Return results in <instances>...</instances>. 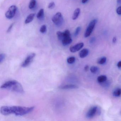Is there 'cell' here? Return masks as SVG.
<instances>
[{
    "label": "cell",
    "instance_id": "obj_1",
    "mask_svg": "<svg viewBox=\"0 0 121 121\" xmlns=\"http://www.w3.org/2000/svg\"><path fill=\"white\" fill-rule=\"evenodd\" d=\"M34 108L35 107L3 106L0 108V112L4 115L14 114L17 116H23L32 112Z\"/></svg>",
    "mask_w": 121,
    "mask_h": 121
},
{
    "label": "cell",
    "instance_id": "obj_2",
    "mask_svg": "<svg viewBox=\"0 0 121 121\" xmlns=\"http://www.w3.org/2000/svg\"><path fill=\"white\" fill-rule=\"evenodd\" d=\"M1 88L20 93H24V91L22 85L15 80L9 81L2 85Z\"/></svg>",
    "mask_w": 121,
    "mask_h": 121
},
{
    "label": "cell",
    "instance_id": "obj_3",
    "mask_svg": "<svg viewBox=\"0 0 121 121\" xmlns=\"http://www.w3.org/2000/svg\"><path fill=\"white\" fill-rule=\"evenodd\" d=\"M58 39L62 42L63 46H66L70 44L72 42L70 31L68 30H65L64 32L59 31L57 34Z\"/></svg>",
    "mask_w": 121,
    "mask_h": 121
},
{
    "label": "cell",
    "instance_id": "obj_4",
    "mask_svg": "<svg viewBox=\"0 0 121 121\" xmlns=\"http://www.w3.org/2000/svg\"><path fill=\"white\" fill-rule=\"evenodd\" d=\"M97 22V20L96 19H95L92 20L90 22L84 34V36L85 38H87L90 36Z\"/></svg>",
    "mask_w": 121,
    "mask_h": 121
},
{
    "label": "cell",
    "instance_id": "obj_5",
    "mask_svg": "<svg viewBox=\"0 0 121 121\" xmlns=\"http://www.w3.org/2000/svg\"><path fill=\"white\" fill-rule=\"evenodd\" d=\"M52 20L57 26H60L63 22V18L62 14L60 12L57 13L53 17Z\"/></svg>",
    "mask_w": 121,
    "mask_h": 121
},
{
    "label": "cell",
    "instance_id": "obj_6",
    "mask_svg": "<svg viewBox=\"0 0 121 121\" xmlns=\"http://www.w3.org/2000/svg\"><path fill=\"white\" fill-rule=\"evenodd\" d=\"M101 114L100 109L97 106L92 107L90 109L86 114V117L88 118H92L96 115H100Z\"/></svg>",
    "mask_w": 121,
    "mask_h": 121
},
{
    "label": "cell",
    "instance_id": "obj_7",
    "mask_svg": "<svg viewBox=\"0 0 121 121\" xmlns=\"http://www.w3.org/2000/svg\"><path fill=\"white\" fill-rule=\"evenodd\" d=\"M17 9V8L15 5H13L10 6L5 13V16L6 18L9 19H12L16 14Z\"/></svg>",
    "mask_w": 121,
    "mask_h": 121
},
{
    "label": "cell",
    "instance_id": "obj_8",
    "mask_svg": "<svg viewBox=\"0 0 121 121\" xmlns=\"http://www.w3.org/2000/svg\"><path fill=\"white\" fill-rule=\"evenodd\" d=\"M35 56H36V54L35 53H32L28 55L23 63L22 64L21 66L24 68L27 67L32 62Z\"/></svg>",
    "mask_w": 121,
    "mask_h": 121
},
{
    "label": "cell",
    "instance_id": "obj_9",
    "mask_svg": "<svg viewBox=\"0 0 121 121\" xmlns=\"http://www.w3.org/2000/svg\"><path fill=\"white\" fill-rule=\"evenodd\" d=\"M83 46L84 43H78L74 46L71 47L70 48V51L72 53H75L76 52L78 51L82 48Z\"/></svg>",
    "mask_w": 121,
    "mask_h": 121
},
{
    "label": "cell",
    "instance_id": "obj_10",
    "mask_svg": "<svg viewBox=\"0 0 121 121\" xmlns=\"http://www.w3.org/2000/svg\"><path fill=\"white\" fill-rule=\"evenodd\" d=\"M59 88L63 90H66V89H76L78 88V87L75 85L69 84V85H64L61 86L59 87Z\"/></svg>",
    "mask_w": 121,
    "mask_h": 121
},
{
    "label": "cell",
    "instance_id": "obj_11",
    "mask_svg": "<svg viewBox=\"0 0 121 121\" xmlns=\"http://www.w3.org/2000/svg\"><path fill=\"white\" fill-rule=\"evenodd\" d=\"M89 51L87 49H84L81 50L79 53V56L81 58H84L88 55Z\"/></svg>",
    "mask_w": 121,
    "mask_h": 121
},
{
    "label": "cell",
    "instance_id": "obj_12",
    "mask_svg": "<svg viewBox=\"0 0 121 121\" xmlns=\"http://www.w3.org/2000/svg\"><path fill=\"white\" fill-rule=\"evenodd\" d=\"M35 16V14L34 13H31L29 15L25 21V24H28L32 22Z\"/></svg>",
    "mask_w": 121,
    "mask_h": 121
},
{
    "label": "cell",
    "instance_id": "obj_13",
    "mask_svg": "<svg viewBox=\"0 0 121 121\" xmlns=\"http://www.w3.org/2000/svg\"><path fill=\"white\" fill-rule=\"evenodd\" d=\"M80 9L79 8H77L75 10L73 15L72 17V19L73 20H76L78 19V16L80 15Z\"/></svg>",
    "mask_w": 121,
    "mask_h": 121
},
{
    "label": "cell",
    "instance_id": "obj_14",
    "mask_svg": "<svg viewBox=\"0 0 121 121\" xmlns=\"http://www.w3.org/2000/svg\"><path fill=\"white\" fill-rule=\"evenodd\" d=\"M37 17L39 19L42 20L44 17V10L41 9L39 10L37 15Z\"/></svg>",
    "mask_w": 121,
    "mask_h": 121
},
{
    "label": "cell",
    "instance_id": "obj_15",
    "mask_svg": "<svg viewBox=\"0 0 121 121\" xmlns=\"http://www.w3.org/2000/svg\"><path fill=\"white\" fill-rule=\"evenodd\" d=\"M107 77L106 76L100 75L97 78V81L99 83H103L107 81Z\"/></svg>",
    "mask_w": 121,
    "mask_h": 121
},
{
    "label": "cell",
    "instance_id": "obj_16",
    "mask_svg": "<svg viewBox=\"0 0 121 121\" xmlns=\"http://www.w3.org/2000/svg\"><path fill=\"white\" fill-rule=\"evenodd\" d=\"M121 95V89L120 88H117L116 89L113 93V95L115 97H119Z\"/></svg>",
    "mask_w": 121,
    "mask_h": 121
},
{
    "label": "cell",
    "instance_id": "obj_17",
    "mask_svg": "<svg viewBox=\"0 0 121 121\" xmlns=\"http://www.w3.org/2000/svg\"><path fill=\"white\" fill-rule=\"evenodd\" d=\"M36 4V0H31L29 4V8L30 9H32L34 8Z\"/></svg>",
    "mask_w": 121,
    "mask_h": 121
},
{
    "label": "cell",
    "instance_id": "obj_18",
    "mask_svg": "<svg viewBox=\"0 0 121 121\" xmlns=\"http://www.w3.org/2000/svg\"><path fill=\"white\" fill-rule=\"evenodd\" d=\"M91 71L92 73L95 74L98 72L99 70V69L97 66H92L90 68Z\"/></svg>",
    "mask_w": 121,
    "mask_h": 121
},
{
    "label": "cell",
    "instance_id": "obj_19",
    "mask_svg": "<svg viewBox=\"0 0 121 121\" xmlns=\"http://www.w3.org/2000/svg\"><path fill=\"white\" fill-rule=\"evenodd\" d=\"M67 61L69 64H72L75 61V58L73 56L69 57L67 59Z\"/></svg>",
    "mask_w": 121,
    "mask_h": 121
},
{
    "label": "cell",
    "instance_id": "obj_20",
    "mask_svg": "<svg viewBox=\"0 0 121 121\" xmlns=\"http://www.w3.org/2000/svg\"><path fill=\"white\" fill-rule=\"evenodd\" d=\"M107 60V58L105 57H102L98 61V63L100 65L104 64Z\"/></svg>",
    "mask_w": 121,
    "mask_h": 121
},
{
    "label": "cell",
    "instance_id": "obj_21",
    "mask_svg": "<svg viewBox=\"0 0 121 121\" xmlns=\"http://www.w3.org/2000/svg\"><path fill=\"white\" fill-rule=\"evenodd\" d=\"M40 32L42 34L46 33L47 31V27L46 25H44L41 26L40 29Z\"/></svg>",
    "mask_w": 121,
    "mask_h": 121
},
{
    "label": "cell",
    "instance_id": "obj_22",
    "mask_svg": "<svg viewBox=\"0 0 121 121\" xmlns=\"http://www.w3.org/2000/svg\"><path fill=\"white\" fill-rule=\"evenodd\" d=\"M81 30V28L80 27H78L76 29L75 31V33H74V36H75L76 37L78 35L80 31Z\"/></svg>",
    "mask_w": 121,
    "mask_h": 121
},
{
    "label": "cell",
    "instance_id": "obj_23",
    "mask_svg": "<svg viewBox=\"0 0 121 121\" xmlns=\"http://www.w3.org/2000/svg\"><path fill=\"white\" fill-rule=\"evenodd\" d=\"M5 55L4 53H2L0 55V63H2L5 59Z\"/></svg>",
    "mask_w": 121,
    "mask_h": 121
},
{
    "label": "cell",
    "instance_id": "obj_24",
    "mask_svg": "<svg viewBox=\"0 0 121 121\" xmlns=\"http://www.w3.org/2000/svg\"><path fill=\"white\" fill-rule=\"evenodd\" d=\"M55 4L54 2H51L49 4L48 8L49 9H52L55 7Z\"/></svg>",
    "mask_w": 121,
    "mask_h": 121
},
{
    "label": "cell",
    "instance_id": "obj_25",
    "mask_svg": "<svg viewBox=\"0 0 121 121\" xmlns=\"http://www.w3.org/2000/svg\"><path fill=\"white\" fill-rule=\"evenodd\" d=\"M116 12L118 15H121V6H120L117 8Z\"/></svg>",
    "mask_w": 121,
    "mask_h": 121
},
{
    "label": "cell",
    "instance_id": "obj_26",
    "mask_svg": "<svg viewBox=\"0 0 121 121\" xmlns=\"http://www.w3.org/2000/svg\"><path fill=\"white\" fill-rule=\"evenodd\" d=\"M13 26H14V24H13V23L10 25V26H9V28L7 30V33H9V32H10L11 31V30H12Z\"/></svg>",
    "mask_w": 121,
    "mask_h": 121
},
{
    "label": "cell",
    "instance_id": "obj_27",
    "mask_svg": "<svg viewBox=\"0 0 121 121\" xmlns=\"http://www.w3.org/2000/svg\"><path fill=\"white\" fill-rule=\"evenodd\" d=\"M95 37H92V38L90 40V43H93V42H95Z\"/></svg>",
    "mask_w": 121,
    "mask_h": 121
},
{
    "label": "cell",
    "instance_id": "obj_28",
    "mask_svg": "<svg viewBox=\"0 0 121 121\" xmlns=\"http://www.w3.org/2000/svg\"><path fill=\"white\" fill-rule=\"evenodd\" d=\"M117 66L119 68L121 69V61L118 62L117 64Z\"/></svg>",
    "mask_w": 121,
    "mask_h": 121
},
{
    "label": "cell",
    "instance_id": "obj_29",
    "mask_svg": "<svg viewBox=\"0 0 121 121\" xmlns=\"http://www.w3.org/2000/svg\"><path fill=\"white\" fill-rule=\"evenodd\" d=\"M117 38H116L115 37H113L112 39V42H113V43H116V42H117Z\"/></svg>",
    "mask_w": 121,
    "mask_h": 121
},
{
    "label": "cell",
    "instance_id": "obj_30",
    "mask_svg": "<svg viewBox=\"0 0 121 121\" xmlns=\"http://www.w3.org/2000/svg\"><path fill=\"white\" fill-rule=\"evenodd\" d=\"M88 69H89V66L88 65H86L84 67V70L86 71H87L88 70Z\"/></svg>",
    "mask_w": 121,
    "mask_h": 121
},
{
    "label": "cell",
    "instance_id": "obj_31",
    "mask_svg": "<svg viewBox=\"0 0 121 121\" xmlns=\"http://www.w3.org/2000/svg\"><path fill=\"white\" fill-rule=\"evenodd\" d=\"M87 1L88 0H82V3L83 4H85V3H86Z\"/></svg>",
    "mask_w": 121,
    "mask_h": 121
},
{
    "label": "cell",
    "instance_id": "obj_32",
    "mask_svg": "<svg viewBox=\"0 0 121 121\" xmlns=\"http://www.w3.org/2000/svg\"><path fill=\"white\" fill-rule=\"evenodd\" d=\"M117 4H121V0H117Z\"/></svg>",
    "mask_w": 121,
    "mask_h": 121
},
{
    "label": "cell",
    "instance_id": "obj_33",
    "mask_svg": "<svg viewBox=\"0 0 121 121\" xmlns=\"http://www.w3.org/2000/svg\"><path fill=\"white\" fill-rule=\"evenodd\" d=\"M120 114L121 115V112H120Z\"/></svg>",
    "mask_w": 121,
    "mask_h": 121
}]
</instances>
